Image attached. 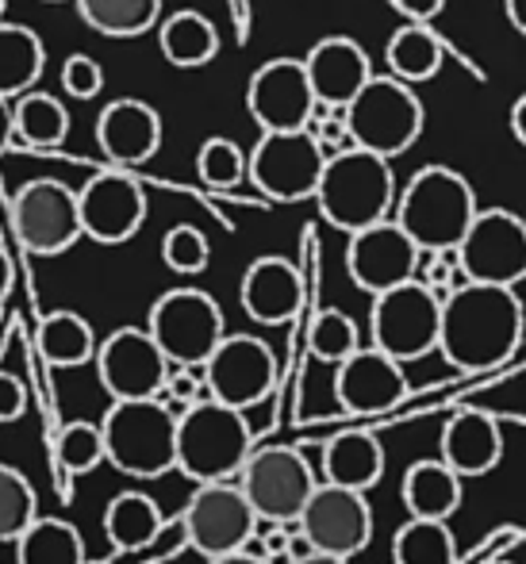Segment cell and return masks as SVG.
<instances>
[{
	"label": "cell",
	"mask_w": 526,
	"mask_h": 564,
	"mask_svg": "<svg viewBox=\"0 0 526 564\" xmlns=\"http://www.w3.org/2000/svg\"><path fill=\"white\" fill-rule=\"evenodd\" d=\"M385 62H388V74L400 77L408 85H422L430 77H438L446 62V46L438 39V31H430L427 23H404L385 46Z\"/></svg>",
	"instance_id": "1f68e13d"
},
{
	"label": "cell",
	"mask_w": 526,
	"mask_h": 564,
	"mask_svg": "<svg viewBox=\"0 0 526 564\" xmlns=\"http://www.w3.org/2000/svg\"><path fill=\"white\" fill-rule=\"evenodd\" d=\"M396 564H458V538L442 519H411L393 538Z\"/></svg>",
	"instance_id": "e575fe53"
},
{
	"label": "cell",
	"mask_w": 526,
	"mask_h": 564,
	"mask_svg": "<svg viewBox=\"0 0 526 564\" xmlns=\"http://www.w3.org/2000/svg\"><path fill=\"white\" fill-rule=\"evenodd\" d=\"M512 134L526 147V93L515 100V108H512Z\"/></svg>",
	"instance_id": "bcb514c9"
},
{
	"label": "cell",
	"mask_w": 526,
	"mask_h": 564,
	"mask_svg": "<svg viewBox=\"0 0 526 564\" xmlns=\"http://www.w3.org/2000/svg\"><path fill=\"white\" fill-rule=\"evenodd\" d=\"M28 411V388L12 372H0V423H15Z\"/></svg>",
	"instance_id": "b9f144b4"
},
{
	"label": "cell",
	"mask_w": 526,
	"mask_h": 564,
	"mask_svg": "<svg viewBox=\"0 0 526 564\" xmlns=\"http://www.w3.org/2000/svg\"><path fill=\"white\" fill-rule=\"evenodd\" d=\"M400 496H404V507H408L411 519L450 522L461 507V496H465V480H461L442 457L416 460V465L404 473Z\"/></svg>",
	"instance_id": "484cf974"
},
{
	"label": "cell",
	"mask_w": 526,
	"mask_h": 564,
	"mask_svg": "<svg viewBox=\"0 0 526 564\" xmlns=\"http://www.w3.org/2000/svg\"><path fill=\"white\" fill-rule=\"evenodd\" d=\"M323 150L308 127L297 131H261L258 147L246 154V177L261 196L277 204L312 200L319 173H323Z\"/></svg>",
	"instance_id": "30bf717a"
},
{
	"label": "cell",
	"mask_w": 526,
	"mask_h": 564,
	"mask_svg": "<svg viewBox=\"0 0 526 564\" xmlns=\"http://www.w3.org/2000/svg\"><path fill=\"white\" fill-rule=\"evenodd\" d=\"M46 4H62V0H46Z\"/></svg>",
	"instance_id": "816d5d0a"
},
{
	"label": "cell",
	"mask_w": 526,
	"mask_h": 564,
	"mask_svg": "<svg viewBox=\"0 0 526 564\" xmlns=\"http://www.w3.org/2000/svg\"><path fill=\"white\" fill-rule=\"evenodd\" d=\"M147 330L170 365H204L227 335V323L223 307L204 289H170L150 307Z\"/></svg>",
	"instance_id": "ba28073f"
},
{
	"label": "cell",
	"mask_w": 526,
	"mask_h": 564,
	"mask_svg": "<svg viewBox=\"0 0 526 564\" xmlns=\"http://www.w3.org/2000/svg\"><path fill=\"white\" fill-rule=\"evenodd\" d=\"M315 93L300 58H269L246 82V112L261 131H297L308 127Z\"/></svg>",
	"instance_id": "d6986e66"
},
{
	"label": "cell",
	"mask_w": 526,
	"mask_h": 564,
	"mask_svg": "<svg viewBox=\"0 0 526 564\" xmlns=\"http://www.w3.org/2000/svg\"><path fill=\"white\" fill-rule=\"evenodd\" d=\"M147 188L135 177L119 173L116 165L77 188V212H82V235L100 246L131 242L147 224Z\"/></svg>",
	"instance_id": "ac0fdd59"
},
{
	"label": "cell",
	"mask_w": 526,
	"mask_h": 564,
	"mask_svg": "<svg viewBox=\"0 0 526 564\" xmlns=\"http://www.w3.org/2000/svg\"><path fill=\"white\" fill-rule=\"evenodd\" d=\"M292 564H350V561L346 557H331V553H308V557H300Z\"/></svg>",
	"instance_id": "681fc988"
},
{
	"label": "cell",
	"mask_w": 526,
	"mask_h": 564,
	"mask_svg": "<svg viewBox=\"0 0 526 564\" xmlns=\"http://www.w3.org/2000/svg\"><path fill=\"white\" fill-rule=\"evenodd\" d=\"M396 8H400L408 20H416V23H430L438 12L446 8V0H393Z\"/></svg>",
	"instance_id": "7bdbcfd3"
},
{
	"label": "cell",
	"mask_w": 526,
	"mask_h": 564,
	"mask_svg": "<svg viewBox=\"0 0 526 564\" xmlns=\"http://www.w3.org/2000/svg\"><path fill=\"white\" fill-rule=\"evenodd\" d=\"M300 62H304V74H308V85H312L315 100H323V105H331V108H346L350 100L357 97V89L373 77L369 54L350 35L319 39Z\"/></svg>",
	"instance_id": "7402d4cb"
},
{
	"label": "cell",
	"mask_w": 526,
	"mask_h": 564,
	"mask_svg": "<svg viewBox=\"0 0 526 564\" xmlns=\"http://www.w3.org/2000/svg\"><path fill=\"white\" fill-rule=\"evenodd\" d=\"M162 261L165 269H173V273L181 276H196L208 269L212 261V246H208V235H204L201 227L193 224H178L165 230L162 238Z\"/></svg>",
	"instance_id": "ab89813d"
},
{
	"label": "cell",
	"mask_w": 526,
	"mask_h": 564,
	"mask_svg": "<svg viewBox=\"0 0 526 564\" xmlns=\"http://www.w3.org/2000/svg\"><path fill=\"white\" fill-rule=\"evenodd\" d=\"M492 564H507V561H492Z\"/></svg>",
	"instance_id": "f5cc1de1"
},
{
	"label": "cell",
	"mask_w": 526,
	"mask_h": 564,
	"mask_svg": "<svg viewBox=\"0 0 526 564\" xmlns=\"http://www.w3.org/2000/svg\"><path fill=\"white\" fill-rule=\"evenodd\" d=\"M54 460L66 476H89L105 465L100 423H66L54 438Z\"/></svg>",
	"instance_id": "8d00e7d4"
},
{
	"label": "cell",
	"mask_w": 526,
	"mask_h": 564,
	"mask_svg": "<svg viewBox=\"0 0 526 564\" xmlns=\"http://www.w3.org/2000/svg\"><path fill=\"white\" fill-rule=\"evenodd\" d=\"M12 281H15V269H12V258H8V250L0 246V300L12 292Z\"/></svg>",
	"instance_id": "7dc6e473"
},
{
	"label": "cell",
	"mask_w": 526,
	"mask_h": 564,
	"mask_svg": "<svg viewBox=\"0 0 526 564\" xmlns=\"http://www.w3.org/2000/svg\"><path fill=\"white\" fill-rule=\"evenodd\" d=\"M277 384V357L269 341L258 335H223L212 357L204 361V388L212 400L227 408L250 411L273 392Z\"/></svg>",
	"instance_id": "9a60e30c"
},
{
	"label": "cell",
	"mask_w": 526,
	"mask_h": 564,
	"mask_svg": "<svg viewBox=\"0 0 526 564\" xmlns=\"http://www.w3.org/2000/svg\"><path fill=\"white\" fill-rule=\"evenodd\" d=\"M357 346H362L357 323L350 319L346 312H339V307H323L312 319V327H308V349H312L315 361L339 365V361H346Z\"/></svg>",
	"instance_id": "74e56055"
},
{
	"label": "cell",
	"mask_w": 526,
	"mask_h": 564,
	"mask_svg": "<svg viewBox=\"0 0 526 564\" xmlns=\"http://www.w3.org/2000/svg\"><path fill=\"white\" fill-rule=\"evenodd\" d=\"M15 564H85L82 530L66 519L39 514L20 538H15Z\"/></svg>",
	"instance_id": "d6a6232c"
},
{
	"label": "cell",
	"mask_w": 526,
	"mask_h": 564,
	"mask_svg": "<svg viewBox=\"0 0 526 564\" xmlns=\"http://www.w3.org/2000/svg\"><path fill=\"white\" fill-rule=\"evenodd\" d=\"M438 323H442V300L419 276L373 296V312H369L373 346L380 354L396 357L400 365L434 354Z\"/></svg>",
	"instance_id": "52a82bcc"
},
{
	"label": "cell",
	"mask_w": 526,
	"mask_h": 564,
	"mask_svg": "<svg viewBox=\"0 0 526 564\" xmlns=\"http://www.w3.org/2000/svg\"><path fill=\"white\" fill-rule=\"evenodd\" d=\"M346 127L354 134V147L373 150L380 158H400L404 150H411L422 134L427 112H422V100L416 97V85L400 82V77H377L357 89V97L342 108Z\"/></svg>",
	"instance_id": "8992f818"
},
{
	"label": "cell",
	"mask_w": 526,
	"mask_h": 564,
	"mask_svg": "<svg viewBox=\"0 0 526 564\" xmlns=\"http://www.w3.org/2000/svg\"><path fill=\"white\" fill-rule=\"evenodd\" d=\"M438 457L461 476V480H476L489 476L504 457V431H500L496 415L489 411L465 408L458 415L446 419L442 438H438Z\"/></svg>",
	"instance_id": "cb8c5ba5"
},
{
	"label": "cell",
	"mask_w": 526,
	"mask_h": 564,
	"mask_svg": "<svg viewBox=\"0 0 526 564\" xmlns=\"http://www.w3.org/2000/svg\"><path fill=\"white\" fill-rule=\"evenodd\" d=\"M97 147L116 170L147 165L162 150V116L139 97H116L97 116Z\"/></svg>",
	"instance_id": "44dd1931"
},
{
	"label": "cell",
	"mask_w": 526,
	"mask_h": 564,
	"mask_svg": "<svg viewBox=\"0 0 526 564\" xmlns=\"http://www.w3.org/2000/svg\"><path fill=\"white\" fill-rule=\"evenodd\" d=\"M235 480L258 522H297L319 484L308 457L292 446H254Z\"/></svg>",
	"instance_id": "8fae6325"
},
{
	"label": "cell",
	"mask_w": 526,
	"mask_h": 564,
	"mask_svg": "<svg viewBox=\"0 0 526 564\" xmlns=\"http://www.w3.org/2000/svg\"><path fill=\"white\" fill-rule=\"evenodd\" d=\"M165 530V519L158 511V503L147 491H119L108 499L105 507V538L111 550H147L150 542H158V534Z\"/></svg>",
	"instance_id": "f1b7e54d"
},
{
	"label": "cell",
	"mask_w": 526,
	"mask_h": 564,
	"mask_svg": "<svg viewBox=\"0 0 526 564\" xmlns=\"http://www.w3.org/2000/svg\"><path fill=\"white\" fill-rule=\"evenodd\" d=\"M46 69V46L23 23L0 20V97L15 100L28 89H35V82Z\"/></svg>",
	"instance_id": "f546056e"
},
{
	"label": "cell",
	"mask_w": 526,
	"mask_h": 564,
	"mask_svg": "<svg viewBox=\"0 0 526 564\" xmlns=\"http://www.w3.org/2000/svg\"><path fill=\"white\" fill-rule=\"evenodd\" d=\"M69 134V112L54 93L28 89L12 100V142L28 150H58Z\"/></svg>",
	"instance_id": "83f0119b"
},
{
	"label": "cell",
	"mask_w": 526,
	"mask_h": 564,
	"mask_svg": "<svg viewBox=\"0 0 526 564\" xmlns=\"http://www.w3.org/2000/svg\"><path fill=\"white\" fill-rule=\"evenodd\" d=\"M208 564H269L266 557H254V553L238 550V553H227V557H212Z\"/></svg>",
	"instance_id": "c3c4849f"
},
{
	"label": "cell",
	"mask_w": 526,
	"mask_h": 564,
	"mask_svg": "<svg viewBox=\"0 0 526 564\" xmlns=\"http://www.w3.org/2000/svg\"><path fill=\"white\" fill-rule=\"evenodd\" d=\"M238 300H243V312L254 323H261V327H285V323L297 319L300 300H304V284H300V273L289 258L266 253V258H254L250 269L243 273Z\"/></svg>",
	"instance_id": "603a6c76"
},
{
	"label": "cell",
	"mask_w": 526,
	"mask_h": 564,
	"mask_svg": "<svg viewBox=\"0 0 526 564\" xmlns=\"http://www.w3.org/2000/svg\"><path fill=\"white\" fill-rule=\"evenodd\" d=\"M158 46H162V58L170 66L201 69L219 54V31L196 8H178V12L158 23Z\"/></svg>",
	"instance_id": "4316f807"
},
{
	"label": "cell",
	"mask_w": 526,
	"mask_h": 564,
	"mask_svg": "<svg viewBox=\"0 0 526 564\" xmlns=\"http://www.w3.org/2000/svg\"><path fill=\"white\" fill-rule=\"evenodd\" d=\"M12 147V100L0 97V154Z\"/></svg>",
	"instance_id": "ee69618b"
},
{
	"label": "cell",
	"mask_w": 526,
	"mask_h": 564,
	"mask_svg": "<svg viewBox=\"0 0 526 564\" xmlns=\"http://www.w3.org/2000/svg\"><path fill=\"white\" fill-rule=\"evenodd\" d=\"M453 253L465 281L515 289L526 281V224L507 208H476Z\"/></svg>",
	"instance_id": "7c38bea8"
},
{
	"label": "cell",
	"mask_w": 526,
	"mask_h": 564,
	"mask_svg": "<svg viewBox=\"0 0 526 564\" xmlns=\"http://www.w3.org/2000/svg\"><path fill=\"white\" fill-rule=\"evenodd\" d=\"M419 258L422 250L411 242L408 230L396 224L393 216L354 230L346 242V273L369 296L411 281L419 273Z\"/></svg>",
	"instance_id": "e0dca14e"
},
{
	"label": "cell",
	"mask_w": 526,
	"mask_h": 564,
	"mask_svg": "<svg viewBox=\"0 0 526 564\" xmlns=\"http://www.w3.org/2000/svg\"><path fill=\"white\" fill-rule=\"evenodd\" d=\"M504 12H507V23L526 39V0H504Z\"/></svg>",
	"instance_id": "f6af8a7d"
},
{
	"label": "cell",
	"mask_w": 526,
	"mask_h": 564,
	"mask_svg": "<svg viewBox=\"0 0 526 564\" xmlns=\"http://www.w3.org/2000/svg\"><path fill=\"white\" fill-rule=\"evenodd\" d=\"M258 527L261 522H258V514H254L250 499L238 488V480L196 484L185 511H181L185 542L193 545L204 561L246 550V545L258 538Z\"/></svg>",
	"instance_id": "9c48e42d"
},
{
	"label": "cell",
	"mask_w": 526,
	"mask_h": 564,
	"mask_svg": "<svg viewBox=\"0 0 526 564\" xmlns=\"http://www.w3.org/2000/svg\"><path fill=\"white\" fill-rule=\"evenodd\" d=\"M62 89L74 100L100 97V89H105V69H100V62L89 58V54H69V58L62 62Z\"/></svg>",
	"instance_id": "60d3db41"
},
{
	"label": "cell",
	"mask_w": 526,
	"mask_h": 564,
	"mask_svg": "<svg viewBox=\"0 0 526 564\" xmlns=\"http://www.w3.org/2000/svg\"><path fill=\"white\" fill-rule=\"evenodd\" d=\"M334 395L339 408L354 419H377L400 408L408 395V377L396 357L380 354L377 346H357L334 372Z\"/></svg>",
	"instance_id": "ffe728a7"
},
{
	"label": "cell",
	"mask_w": 526,
	"mask_h": 564,
	"mask_svg": "<svg viewBox=\"0 0 526 564\" xmlns=\"http://www.w3.org/2000/svg\"><path fill=\"white\" fill-rule=\"evenodd\" d=\"M82 20L105 39H139L162 20V0H74Z\"/></svg>",
	"instance_id": "836d02e7"
},
{
	"label": "cell",
	"mask_w": 526,
	"mask_h": 564,
	"mask_svg": "<svg viewBox=\"0 0 526 564\" xmlns=\"http://www.w3.org/2000/svg\"><path fill=\"white\" fill-rule=\"evenodd\" d=\"M297 530L312 542L315 553L350 561L373 542V507L365 491L319 480L300 511Z\"/></svg>",
	"instance_id": "5bb4252c"
},
{
	"label": "cell",
	"mask_w": 526,
	"mask_h": 564,
	"mask_svg": "<svg viewBox=\"0 0 526 564\" xmlns=\"http://www.w3.org/2000/svg\"><path fill=\"white\" fill-rule=\"evenodd\" d=\"M105 460L131 480H158L178 468V411L158 400H111L100 419Z\"/></svg>",
	"instance_id": "3957f363"
},
{
	"label": "cell",
	"mask_w": 526,
	"mask_h": 564,
	"mask_svg": "<svg viewBox=\"0 0 526 564\" xmlns=\"http://www.w3.org/2000/svg\"><path fill=\"white\" fill-rule=\"evenodd\" d=\"M196 177H201L208 188L227 193V188H235L238 181L246 177V150L238 147L235 139L215 134V139H208L201 150H196Z\"/></svg>",
	"instance_id": "f35d334b"
},
{
	"label": "cell",
	"mask_w": 526,
	"mask_h": 564,
	"mask_svg": "<svg viewBox=\"0 0 526 564\" xmlns=\"http://www.w3.org/2000/svg\"><path fill=\"white\" fill-rule=\"evenodd\" d=\"M12 227L23 250L35 258H58L82 242L77 188L54 177H35L12 196Z\"/></svg>",
	"instance_id": "4fadbf2b"
},
{
	"label": "cell",
	"mask_w": 526,
	"mask_h": 564,
	"mask_svg": "<svg viewBox=\"0 0 526 564\" xmlns=\"http://www.w3.org/2000/svg\"><path fill=\"white\" fill-rule=\"evenodd\" d=\"M39 519V496L20 468L0 460V542H15Z\"/></svg>",
	"instance_id": "d590c367"
},
{
	"label": "cell",
	"mask_w": 526,
	"mask_h": 564,
	"mask_svg": "<svg viewBox=\"0 0 526 564\" xmlns=\"http://www.w3.org/2000/svg\"><path fill=\"white\" fill-rule=\"evenodd\" d=\"M476 216V193L450 165H422L396 193L393 219L422 253L453 250Z\"/></svg>",
	"instance_id": "277c9868"
},
{
	"label": "cell",
	"mask_w": 526,
	"mask_h": 564,
	"mask_svg": "<svg viewBox=\"0 0 526 564\" xmlns=\"http://www.w3.org/2000/svg\"><path fill=\"white\" fill-rule=\"evenodd\" d=\"M385 476V446L373 431H342L323 446V480L369 491Z\"/></svg>",
	"instance_id": "d4e9b609"
},
{
	"label": "cell",
	"mask_w": 526,
	"mask_h": 564,
	"mask_svg": "<svg viewBox=\"0 0 526 564\" xmlns=\"http://www.w3.org/2000/svg\"><path fill=\"white\" fill-rule=\"evenodd\" d=\"M97 372L111 400H158L170 377V357L147 327H119L97 346Z\"/></svg>",
	"instance_id": "2e32d148"
},
{
	"label": "cell",
	"mask_w": 526,
	"mask_h": 564,
	"mask_svg": "<svg viewBox=\"0 0 526 564\" xmlns=\"http://www.w3.org/2000/svg\"><path fill=\"white\" fill-rule=\"evenodd\" d=\"M39 357L54 369H77L97 357V330L85 315L77 312H51L35 330Z\"/></svg>",
	"instance_id": "4dcf8cb0"
},
{
	"label": "cell",
	"mask_w": 526,
	"mask_h": 564,
	"mask_svg": "<svg viewBox=\"0 0 526 564\" xmlns=\"http://www.w3.org/2000/svg\"><path fill=\"white\" fill-rule=\"evenodd\" d=\"M523 300L507 284L461 281L442 300L438 354L461 372L500 369L523 341Z\"/></svg>",
	"instance_id": "6da1fadb"
},
{
	"label": "cell",
	"mask_w": 526,
	"mask_h": 564,
	"mask_svg": "<svg viewBox=\"0 0 526 564\" xmlns=\"http://www.w3.org/2000/svg\"><path fill=\"white\" fill-rule=\"evenodd\" d=\"M396 193L400 188H396L393 162L373 150L350 147L323 162L312 200L319 204L326 224L354 235V230L393 216Z\"/></svg>",
	"instance_id": "7a4b0ae2"
},
{
	"label": "cell",
	"mask_w": 526,
	"mask_h": 564,
	"mask_svg": "<svg viewBox=\"0 0 526 564\" xmlns=\"http://www.w3.org/2000/svg\"><path fill=\"white\" fill-rule=\"evenodd\" d=\"M4 8H8V0H0V20H4Z\"/></svg>",
	"instance_id": "f907efd6"
},
{
	"label": "cell",
	"mask_w": 526,
	"mask_h": 564,
	"mask_svg": "<svg viewBox=\"0 0 526 564\" xmlns=\"http://www.w3.org/2000/svg\"><path fill=\"white\" fill-rule=\"evenodd\" d=\"M254 453V431L246 411L219 400H196L178 415V468L193 484L235 480Z\"/></svg>",
	"instance_id": "5b68a950"
}]
</instances>
